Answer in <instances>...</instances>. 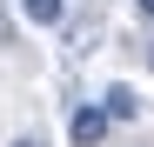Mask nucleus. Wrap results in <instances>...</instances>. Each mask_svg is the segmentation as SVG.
<instances>
[{
	"label": "nucleus",
	"instance_id": "nucleus-4",
	"mask_svg": "<svg viewBox=\"0 0 154 147\" xmlns=\"http://www.w3.org/2000/svg\"><path fill=\"white\" fill-rule=\"evenodd\" d=\"M0 47H14V14L0 7Z\"/></svg>",
	"mask_w": 154,
	"mask_h": 147
},
{
	"label": "nucleus",
	"instance_id": "nucleus-5",
	"mask_svg": "<svg viewBox=\"0 0 154 147\" xmlns=\"http://www.w3.org/2000/svg\"><path fill=\"white\" fill-rule=\"evenodd\" d=\"M14 147H47V140H40V134H20V140H14Z\"/></svg>",
	"mask_w": 154,
	"mask_h": 147
},
{
	"label": "nucleus",
	"instance_id": "nucleus-6",
	"mask_svg": "<svg viewBox=\"0 0 154 147\" xmlns=\"http://www.w3.org/2000/svg\"><path fill=\"white\" fill-rule=\"evenodd\" d=\"M134 7H141V20H154V0H134Z\"/></svg>",
	"mask_w": 154,
	"mask_h": 147
},
{
	"label": "nucleus",
	"instance_id": "nucleus-3",
	"mask_svg": "<svg viewBox=\"0 0 154 147\" xmlns=\"http://www.w3.org/2000/svg\"><path fill=\"white\" fill-rule=\"evenodd\" d=\"M20 20H34V27H60V20H67V0H20Z\"/></svg>",
	"mask_w": 154,
	"mask_h": 147
},
{
	"label": "nucleus",
	"instance_id": "nucleus-7",
	"mask_svg": "<svg viewBox=\"0 0 154 147\" xmlns=\"http://www.w3.org/2000/svg\"><path fill=\"white\" fill-rule=\"evenodd\" d=\"M147 74H154V40H147Z\"/></svg>",
	"mask_w": 154,
	"mask_h": 147
},
{
	"label": "nucleus",
	"instance_id": "nucleus-2",
	"mask_svg": "<svg viewBox=\"0 0 154 147\" xmlns=\"http://www.w3.org/2000/svg\"><path fill=\"white\" fill-rule=\"evenodd\" d=\"M100 114H107V120H134V114H141V94L127 87V80H114L107 94H100Z\"/></svg>",
	"mask_w": 154,
	"mask_h": 147
},
{
	"label": "nucleus",
	"instance_id": "nucleus-1",
	"mask_svg": "<svg viewBox=\"0 0 154 147\" xmlns=\"http://www.w3.org/2000/svg\"><path fill=\"white\" fill-rule=\"evenodd\" d=\"M107 127H114V120L100 114V107H74V120H67L74 147H100V140H107Z\"/></svg>",
	"mask_w": 154,
	"mask_h": 147
}]
</instances>
